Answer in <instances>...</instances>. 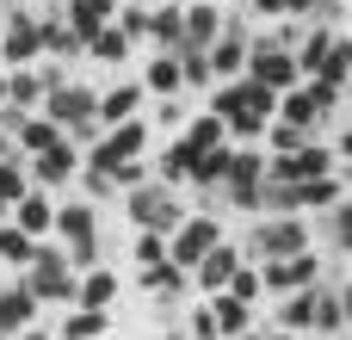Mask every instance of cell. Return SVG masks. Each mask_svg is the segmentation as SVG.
I'll return each mask as SVG.
<instances>
[{
    "label": "cell",
    "mask_w": 352,
    "mask_h": 340,
    "mask_svg": "<svg viewBox=\"0 0 352 340\" xmlns=\"http://www.w3.org/2000/svg\"><path fill=\"white\" fill-rule=\"evenodd\" d=\"M210 111L229 124V142H254V136L272 130V118H278V93L260 87V81H248V74H235V81L217 87V105H210Z\"/></svg>",
    "instance_id": "cell-1"
},
{
    "label": "cell",
    "mask_w": 352,
    "mask_h": 340,
    "mask_svg": "<svg viewBox=\"0 0 352 340\" xmlns=\"http://www.w3.org/2000/svg\"><path fill=\"white\" fill-rule=\"evenodd\" d=\"M19 279L31 285V297H37V304H62V310H74L80 273H74L68 248H56V242H37V248H31V266H25Z\"/></svg>",
    "instance_id": "cell-2"
},
{
    "label": "cell",
    "mask_w": 352,
    "mask_h": 340,
    "mask_svg": "<svg viewBox=\"0 0 352 340\" xmlns=\"http://www.w3.org/2000/svg\"><path fill=\"white\" fill-rule=\"evenodd\" d=\"M124 211H130V223H136V229H148V235H173V229L186 223L179 186H161V180L130 186V192H124Z\"/></svg>",
    "instance_id": "cell-3"
},
{
    "label": "cell",
    "mask_w": 352,
    "mask_h": 340,
    "mask_svg": "<svg viewBox=\"0 0 352 340\" xmlns=\"http://www.w3.org/2000/svg\"><path fill=\"white\" fill-rule=\"evenodd\" d=\"M93 223H99L93 198H68V204H56V235H62L74 273H87V266L99 260V229H93Z\"/></svg>",
    "instance_id": "cell-4"
},
{
    "label": "cell",
    "mask_w": 352,
    "mask_h": 340,
    "mask_svg": "<svg viewBox=\"0 0 352 340\" xmlns=\"http://www.w3.org/2000/svg\"><path fill=\"white\" fill-rule=\"evenodd\" d=\"M142 149H148V124H142V118H130V124H105V136L80 155V167L111 173V167H124V161H142Z\"/></svg>",
    "instance_id": "cell-5"
},
{
    "label": "cell",
    "mask_w": 352,
    "mask_h": 340,
    "mask_svg": "<svg viewBox=\"0 0 352 340\" xmlns=\"http://www.w3.org/2000/svg\"><path fill=\"white\" fill-rule=\"evenodd\" d=\"M43 62V19L31 6H6V37H0V68H37Z\"/></svg>",
    "instance_id": "cell-6"
},
{
    "label": "cell",
    "mask_w": 352,
    "mask_h": 340,
    "mask_svg": "<svg viewBox=\"0 0 352 340\" xmlns=\"http://www.w3.org/2000/svg\"><path fill=\"white\" fill-rule=\"evenodd\" d=\"M248 81H260V87H272V93H291V87H303L297 50H278L272 37H254V50H248Z\"/></svg>",
    "instance_id": "cell-7"
},
{
    "label": "cell",
    "mask_w": 352,
    "mask_h": 340,
    "mask_svg": "<svg viewBox=\"0 0 352 340\" xmlns=\"http://www.w3.org/2000/svg\"><path fill=\"white\" fill-rule=\"evenodd\" d=\"M210 248H223V223H217L210 211L186 217V223H179V229L167 235V260H173V266H186V273H192V266H198V260H204Z\"/></svg>",
    "instance_id": "cell-8"
},
{
    "label": "cell",
    "mask_w": 352,
    "mask_h": 340,
    "mask_svg": "<svg viewBox=\"0 0 352 340\" xmlns=\"http://www.w3.org/2000/svg\"><path fill=\"white\" fill-rule=\"evenodd\" d=\"M254 254H260V260L309 254V223H297V217H266V223L254 229Z\"/></svg>",
    "instance_id": "cell-9"
},
{
    "label": "cell",
    "mask_w": 352,
    "mask_h": 340,
    "mask_svg": "<svg viewBox=\"0 0 352 340\" xmlns=\"http://www.w3.org/2000/svg\"><path fill=\"white\" fill-rule=\"evenodd\" d=\"M248 50H254V31H248L241 19H223V37L210 43V74H217V81L248 74Z\"/></svg>",
    "instance_id": "cell-10"
},
{
    "label": "cell",
    "mask_w": 352,
    "mask_h": 340,
    "mask_svg": "<svg viewBox=\"0 0 352 340\" xmlns=\"http://www.w3.org/2000/svg\"><path fill=\"white\" fill-rule=\"evenodd\" d=\"M80 142H56V149H43V155H31V186L37 192H50V186H68V180H80Z\"/></svg>",
    "instance_id": "cell-11"
},
{
    "label": "cell",
    "mask_w": 352,
    "mask_h": 340,
    "mask_svg": "<svg viewBox=\"0 0 352 340\" xmlns=\"http://www.w3.org/2000/svg\"><path fill=\"white\" fill-rule=\"evenodd\" d=\"M316 273H322L316 248H309V254H291V260H260V279H266V291H272V297L309 291V285H316Z\"/></svg>",
    "instance_id": "cell-12"
},
{
    "label": "cell",
    "mask_w": 352,
    "mask_h": 340,
    "mask_svg": "<svg viewBox=\"0 0 352 340\" xmlns=\"http://www.w3.org/2000/svg\"><path fill=\"white\" fill-rule=\"evenodd\" d=\"M37 316H43V304L31 297V285L25 279H12L6 291H0V334H25V328H37Z\"/></svg>",
    "instance_id": "cell-13"
},
{
    "label": "cell",
    "mask_w": 352,
    "mask_h": 340,
    "mask_svg": "<svg viewBox=\"0 0 352 340\" xmlns=\"http://www.w3.org/2000/svg\"><path fill=\"white\" fill-rule=\"evenodd\" d=\"M223 37V6L217 0H186V43L179 50H210Z\"/></svg>",
    "instance_id": "cell-14"
},
{
    "label": "cell",
    "mask_w": 352,
    "mask_h": 340,
    "mask_svg": "<svg viewBox=\"0 0 352 340\" xmlns=\"http://www.w3.org/2000/svg\"><path fill=\"white\" fill-rule=\"evenodd\" d=\"M12 223H19V229H25L31 242H50V235H56V204H50V198H43V192L31 186V192H25L19 204H12Z\"/></svg>",
    "instance_id": "cell-15"
},
{
    "label": "cell",
    "mask_w": 352,
    "mask_h": 340,
    "mask_svg": "<svg viewBox=\"0 0 352 340\" xmlns=\"http://www.w3.org/2000/svg\"><path fill=\"white\" fill-rule=\"evenodd\" d=\"M235 266H241V254H235V242H223V248H210L198 266H192V279H198V291H229V279H235Z\"/></svg>",
    "instance_id": "cell-16"
},
{
    "label": "cell",
    "mask_w": 352,
    "mask_h": 340,
    "mask_svg": "<svg viewBox=\"0 0 352 340\" xmlns=\"http://www.w3.org/2000/svg\"><path fill=\"white\" fill-rule=\"evenodd\" d=\"M198 161H204V155H198L186 136H173L167 155H161V173H155V180H161V186H198Z\"/></svg>",
    "instance_id": "cell-17"
},
{
    "label": "cell",
    "mask_w": 352,
    "mask_h": 340,
    "mask_svg": "<svg viewBox=\"0 0 352 340\" xmlns=\"http://www.w3.org/2000/svg\"><path fill=\"white\" fill-rule=\"evenodd\" d=\"M322 118H328V111L316 105V93H309V87L278 93V118H272V124H297V130H309V136H316V124H322Z\"/></svg>",
    "instance_id": "cell-18"
},
{
    "label": "cell",
    "mask_w": 352,
    "mask_h": 340,
    "mask_svg": "<svg viewBox=\"0 0 352 340\" xmlns=\"http://www.w3.org/2000/svg\"><path fill=\"white\" fill-rule=\"evenodd\" d=\"M136 111H142V87L136 81H118V87L99 93V124H130Z\"/></svg>",
    "instance_id": "cell-19"
},
{
    "label": "cell",
    "mask_w": 352,
    "mask_h": 340,
    "mask_svg": "<svg viewBox=\"0 0 352 340\" xmlns=\"http://www.w3.org/2000/svg\"><path fill=\"white\" fill-rule=\"evenodd\" d=\"M148 43H161L167 56H179V43H186V6L179 0L161 6V12H148Z\"/></svg>",
    "instance_id": "cell-20"
},
{
    "label": "cell",
    "mask_w": 352,
    "mask_h": 340,
    "mask_svg": "<svg viewBox=\"0 0 352 340\" xmlns=\"http://www.w3.org/2000/svg\"><path fill=\"white\" fill-rule=\"evenodd\" d=\"M43 99H50V87H43V74H37V68H6V105L43 111Z\"/></svg>",
    "instance_id": "cell-21"
},
{
    "label": "cell",
    "mask_w": 352,
    "mask_h": 340,
    "mask_svg": "<svg viewBox=\"0 0 352 340\" xmlns=\"http://www.w3.org/2000/svg\"><path fill=\"white\" fill-rule=\"evenodd\" d=\"M12 142H19V155L31 161V155H43V149H56V142H62V124H56V118H43V111H31V118L19 124V136H12Z\"/></svg>",
    "instance_id": "cell-22"
},
{
    "label": "cell",
    "mask_w": 352,
    "mask_h": 340,
    "mask_svg": "<svg viewBox=\"0 0 352 340\" xmlns=\"http://www.w3.org/2000/svg\"><path fill=\"white\" fill-rule=\"evenodd\" d=\"M74 56H87V50H80V37L68 31V19H62V12H50V19H43V62H74Z\"/></svg>",
    "instance_id": "cell-23"
},
{
    "label": "cell",
    "mask_w": 352,
    "mask_h": 340,
    "mask_svg": "<svg viewBox=\"0 0 352 340\" xmlns=\"http://www.w3.org/2000/svg\"><path fill=\"white\" fill-rule=\"evenodd\" d=\"M111 297H118V273H105V266H87V273H80V291H74V304H80V310H111Z\"/></svg>",
    "instance_id": "cell-24"
},
{
    "label": "cell",
    "mask_w": 352,
    "mask_h": 340,
    "mask_svg": "<svg viewBox=\"0 0 352 340\" xmlns=\"http://www.w3.org/2000/svg\"><path fill=\"white\" fill-rule=\"evenodd\" d=\"M105 328H111V316H105V310H80V304H74V310L56 322V340H99Z\"/></svg>",
    "instance_id": "cell-25"
},
{
    "label": "cell",
    "mask_w": 352,
    "mask_h": 340,
    "mask_svg": "<svg viewBox=\"0 0 352 340\" xmlns=\"http://www.w3.org/2000/svg\"><path fill=\"white\" fill-rule=\"evenodd\" d=\"M179 136H186L198 155H210V149H223V142H229V124H223L217 111H198V118H186V130H179Z\"/></svg>",
    "instance_id": "cell-26"
},
{
    "label": "cell",
    "mask_w": 352,
    "mask_h": 340,
    "mask_svg": "<svg viewBox=\"0 0 352 340\" xmlns=\"http://www.w3.org/2000/svg\"><path fill=\"white\" fill-rule=\"evenodd\" d=\"M136 285H142V291H155V297H179V291L192 285V273H186V266H173V260H161V266H142V273H136Z\"/></svg>",
    "instance_id": "cell-27"
},
{
    "label": "cell",
    "mask_w": 352,
    "mask_h": 340,
    "mask_svg": "<svg viewBox=\"0 0 352 340\" xmlns=\"http://www.w3.org/2000/svg\"><path fill=\"white\" fill-rule=\"evenodd\" d=\"M210 316H217L223 340H241V334H248V322H254V316H248V304H241V297H229V291H217V297H210Z\"/></svg>",
    "instance_id": "cell-28"
},
{
    "label": "cell",
    "mask_w": 352,
    "mask_h": 340,
    "mask_svg": "<svg viewBox=\"0 0 352 340\" xmlns=\"http://www.w3.org/2000/svg\"><path fill=\"white\" fill-rule=\"evenodd\" d=\"M278 328H285V334L316 328V285H309V291H291V297L278 304Z\"/></svg>",
    "instance_id": "cell-29"
},
{
    "label": "cell",
    "mask_w": 352,
    "mask_h": 340,
    "mask_svg": "<svg viewBox=\"0 0 352 340\" xmlns=\"http://www.w3.org/2000/svg\"><path fill=\"white\" fill-rule=\"evenodd\" d=\"M142 87H148V93H161V99H173V93L186 87V74H179V56H167V50H161V56L148 62V81H142Z\"/></svg>",
    "instance_id": "cell-30"
},
{
    "label": "cell",
    "mask_w": 352,
    "mask_h": 340,
    "mask_svg": "<svg viewBox=\"0 0 352 340\" xmlns=\"http://www.w3.org/2000/svg\"><path fill=\"white\" fill-rule=\"evenodd\" d=\"M291 167H297V186H303V180H328V173H334V149H328V142H309V149L291 155Z\"/></svg>",
    "instance_id": "cell-31"
},
{
    "label": "cell",
    "mask_w": 352,
    "mask_h": 340,
    "mask_svg": "<svg viewBox=\"0 0 352 340\" xmlns=\"http://www.w3.org/2000/svg\"><path fill=\"white\" fill-rule=\"evenodd\" d=\"M31 248H37V242H31V235H25L19 223H0V266L25 273V266H31Z\"/></svg>",
    "instance_id": "cell-32"
},
{
    "label": "cell",
    "mask_w": 352,
    "mask_h": 340,
    "mask_svg": "<svg viewBox=\"0 0 352 340\" xmlns=\"http://www.w3.org/2000/svg\"><path fill=\"white\" fill-rule=\"evenodd\" d=\"M25 192H31V161H25V155H6V161H0V198L19 204Z\"/></svg>",
    "instance_id": "cell-33"
},
{
    "label": "cell",
    "mask_w": 352,
    "mask_h": 340,
    "mask_svg": "<svg viewBox=\"0 0 352 340\" xmlns=\"http://www.w3.org/2000/svg\"><path fill=\"white\" fill-rule=\"evenodd\" d=\"M87 56H93V62H124V56H130V37H124V25H105V31L87 43Z\"/></svg>",
    "instance_id": "cell-34"
},
{
    "label": "cell",
    "mask_w": 352,
    "mask_h": 340,
    "mask_svg": "<svg viewBox=\"0 0 352 340\" xmlns=\"http://www.w3.org/2000/svg\"><path fill=\"white\" fill-rule=\"evenodd\" d=\"M297 198H303V211H334V204H340V180H334V173H328V180H303Z\"/></svg>",
    "instance_id": "cell-35"
},
{
    "label": "cell",
    "mask_w": 352,
    "mask_h": 340,
    "mask_svg": "<svg viewBox=\"0 0 352 340\" xmlns=\"http://www.w3.org/2000/svg\"><path fill=\"white\" fill-rule=\"evenodd\" d=\"M316 328H322V334L346 328V310H340V291H328V285H316Z\"/></svg>",
    "instance_id": "cell-36"
},
{
    "label": "cell",
    "mask_w": 352,
    "mask_h": 340,
    "mask_svg": "<svg viewBox=\"0 0 352 340\" xmlns=\"http://www.w3.org/2000/svg\"><path fill=\"white\" fill-rule=\"evenodd\" d=\"M309 142H316V136L297 130V124H272V130H266V149H272V155H297V149H309Z\"/></svg>",
    "instance_id": "cell-37"
},
{
    "label": "cell",
    "mask_w": 352,
    "mask_h": 340,
    "mask_svg": "<svg viewBox=\"0 0 352 340\" xmlns=\"http://www.w3.org/2000/svg\"><path fill=\"white\" fill-rule=\"evenodd\" d=\"M111 25H124V37H130V43H142V37H148V6H142V0H124Z\"/></svg>",
    "instance_id": "cell-38"
},
{
    "label": "cell",
    "mask_w": 352,
    "mask_h": 340,
    "mask_svg": "<svg viewBox=\"0 0 352 340\" xmlns=\"http://www.w3.org/2000/svg\"><path fill=\"white\" fill-rule=\"evenodd\" d=\"M179 74H186V87H210L217 74H210V50H179Z\"/></svg>",
    "instance_id": "cell-39"
},
{
    "label": "cell",
    "mask_w": 352,
    "mask_h": 340,
    "mask_svg": "<svg viewBox=\"0 0 352 340\" xmlns=\"http://www.w3.org/2000/svg\"><path fill=\"white\" fill-rule=\"evenodd\" d=\"M130 254H136V266H161V260H167V235H148V229H136Z\"/></svg>",
    "instance_id": "cell-40"
},
{
    "label": "cell",
    "mask_w": 352,
    "mask_h": 340,
    "mask_svg": "<svg viewBox=\"0 0 352 340\" xmlns=\"http://www.w3.org/2000/svg\"><path fill=\"white\" fill-rule=\"evenodd\" d=\"M266 291V279H260V266H235V279H229V297H241V304H254Z\"/></svg>",
    "instance_id": "cell-41"
},
{
    "label": "cell",
    "mask_w": 352,
    "mask_h": 340,
    "mask_svg": "<svg viewBox=\"0 0 352 340\" xmlns=\"http://www.w3.org/2000/svg\"><path fill=\"white\" fill-rule=\"evenodd\" d=\"M192 340H223V328H217V316H210V310H198V316H192Z\"/></svg>",
    "instance_id": "cell-42"
},
{
    "label": "cell",
    "mask_w": 352,
    "mask_h": 340,
    "mask_svg": "<svg viewBox=\"0 0 352 340\" xmlns=\"http://www.w3.org/2000/svg\"><path fill=\"white\" fill-rule=\"evenodd\" d=\"M248 6H254L260 19H285V6H278V0H248Z\"/></svg>",
    "instance_id": "cell-43"
},
{
    "label": "cell",
    "mask_w": 352,
    "mask_h": 340,
    "mask_svg": "<svg viewBox=\"0 0 352 340\" xmlns=\"http://www.w3.org/2000/svg\"><path fill=\"white\" fill-rule=\"evenodd\" d=\"M278 6H285V19H303V12H309L316 0H278Z\"/></svg>",
    "instance_id": "cell-44"
},
{
    "label": "cell",
    "mask_w": 352,
    "mask_h": 340,
    "mask_svg": "<svg viewBox=\"0 0 352 340\" xmlns=\"http://www.w3.org/2000/svg\"><path fill=\"white\" fill-rule=\"evenodd\" d=\"M19 340H56V328H25Z\"/></svg>",
    "instance_id": "cell-45"
},
{
    "label": "cell",
    "mask_w": 352,
    "mask_h": 340,
    "mask_svg": "<svg viewBox=\"0 0 352 340\" xmlns=\"http://www.w3.org/2000/svg\"><path fill=\"white\" fill-rule=\"evenodd\" d=\"M334 223H346V229H352V204H334Z\"/></svg>",
    "instance_id": "cell-46"
},
{
    "label": "cell",
    "mask_w": 352,
    "mask_h": 340,
    "mask_svg": "<svg viewBox=\"0 0 352 340\" xmlns=\"http://www.w3.org/2000/svg\"><path fill=\"white\" fill-rule=\"evenodd\" d=\"M340 310H346V328H352V285L340 291Z\"/></svg>",
    "instance_id": "cell-47"
},
{
    "label": "cell",
    "mask_w": 352,
    "mask_h": 340,
    "mask_svg": "<svg viewBox=\"0 0 352 340\" xmlns=\"http://www.w3.org/2000/svg\"><path fill=\"white\" fill-rule=\"evenodd\" d=\"M0 223H12V198H0Z\"/></svg>",
    "instance_id": "cell-48"
},
{
    "label": "cell",
    "mask_w": 352,
    "mask_h": 340,
    "mask_svg": "<svg viewBox=\"0 0 352 340\" xmlns=\"http://www.w3.org/2000/svg\"><path fill=\"white\" fill-rule=\"evenodd\" d=\"M334 155H346V161H352V136H340V149H334Z\"/></svg>",
    "instance_id": "cell-49"
},
{
    "label": "cell",
    "mask_w": 352,
    "mask_h": 340,
    "mask_svg": "<svg viewBox=\"0 0 352 340\" xmlns=\"http://www.w3.org/2000/svg\"><path fill=\"white\" fill-rule=\"evenodd\" d=\"M0 105H6V68H0Z\"/></svg>",
    "instance_id": "cell-50"
},
{
    "label": "cell",
    "mask_w": 352,
    "mask_h": 340,
    "mask_svg": "<svg viewBox=\"0 0 352 340\" xmlns=\"http://www.w3.org/2000/svg\"><path fill=\"white\" fill-rule=\"evenodd\" d=\"M241 340H272V334H241Z\"/></svg>",
    "instance_id": "cell-51"
},
{
    "label": "cell",
    "mask_w": 352,
    "mask_h": 340,
    "mask_svg": "<svg viewBox=\"0 0 352 340\" xmlns=\"http://www.w3.org/2000/svg\"><path fill=\"white\" fill-rule=\"evenodd\" d=\"M0 37H6V12H0Z\"/></svg>",
    "instance_id": "cell-52"
},
{
    "label": "cell",
    "mask_w": 352,
    "mask_h": 340,
    "mask_svg": "<svg viewBox=\"0 0 352 340\" xmlns=\"http://www.w3.org/2000/svg\"><path fill=\"white\" fill-rule=\"evenodd\" d=\"M272 340H291V334H285V328H278V334H272Z\"/></svg>",
    "instance_id": "cell-53"
},
{
    "label": "cell",
    "mask_w": 352,
    "mask_h": 340,
    "mask_svg": "<svg viewBox=\"0 0 352 340\" xmlns=\"http://www.w3.org/2000/svg\"><path fill=\"white\" fill-rule=\"evenodd\" d=\"M12 6H31V0H12Z\"/></svg>",
    "instance_id": "cell-54"
},
{
    "label": "cell",
    "mask_w": 352,
    "mask_h": 340,
    "mask_svg": "<svg viewBox=\"0 0 352 340\" xmlns=\"http://www.w3.org/2000/svg\"><path fill=\"white\" fill-rule=\"evenodd\" d=\"M229 6H241V0H229Z\"/></svg>",
    "instance_id": "cell-55"
},
{
    "label": "cell",
    "mask_w": 352,
    "mask_h": 340,
    "mask_svg": "<svg viewBox=\"0 0 352 340\" xmlns=\"http://www.w3.org/2000/svg\"><path fill=\"white\" fill-rule=\"evenodd\" d=\"M0 340H12V334H0Z\"/></svg>",
    "instance_id": "cell-56"
},
{
    "label": "cell",
    "mask_w": 352,
    "mask_h": 340,
    "mask_svg": "<svg viewBox=\"0 0 352 340\" xmlns=\"http://www.w3.org/2000/svg\"><path fill=\"white\" fill-rule=\"evenodd\" d=\"M346 180H352V173H346Z\"/></svg>",
    "instance_id": "cell-57"
}]
</instances>
